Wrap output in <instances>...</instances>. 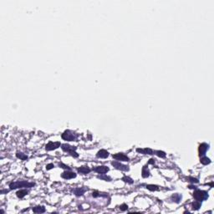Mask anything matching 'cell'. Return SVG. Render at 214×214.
Returning a JSON list of instances; mask_svg holds the SVG:
<instances>
[{
    "label": "cell",
    "instance_id": "17",
    "mask_svg": "<svg viewBox=\"0 0 214 214\" xmlns=\"http://www.w3.org/2000/svg\"><path fill=\"white\" fill-rule=\"evenodd\" d=\"M202 206V203L199 201H195L192 204V208L193 210H198Z\"/></svg>",
    "mask_w": 214,
    "mask_h": 214
},
{
    "label": "cell",
    "instance_id": "27",
    "mask_svg": "<svg viewBox=\"0 0 214 214\" xmlns=\"http://www.w3.org/2000/svg\"><path fill=\"white\" fill-rule=\"evenodd\" d=\"M188 180H191V181H189V182H192V183H197L198 182V180L196 179V178H193V177H189L188 178Z\"/></svg>",
    "mask_w": 214,
    "mask_h": 214
},
{
    "label": "cell",
    "instance_id": "26",
    "mask_svg": "<svg viewBox=\"0 0 214 214\" xmlns=\"http://www.w3.org/2000/svg\"><path fill=\"white\" fill-rule=\"evenodd\" d=\"M120 208H121V211H125V210H127V208H128V207H127L126 204H123V205H121V207H120Z\"/></svg>",
    "mask_w": 214,
    "mask_h": 214
},
{
    "label": "cell",
    "instance_id": "30",
    "mask_svg": "<svg viewBox=\"0 0 214 214\" xmlns=\"http://www.w3.org/2000/svg\"><path fill=\"white\" fill-rule=\"evenodd\" d=\"M154 162H154V160H153V159H151L150 162H149V163H150V164H152V163H154Z\"/></svg>",
    "mask_w": 214,
    "mask_h": 214
},
{
    "label": "cell",
    "instance_id": "15",
    "mask_svg": "<svg viewBox=\"0 0 214 214\" xmlns=\"http://www.w3.org/2000/svg\"><path fill=\"white\" fill-rule=\"evenodd\" d=\"M78 172L81 174H87L90 172V169L88 166H82V167L78 168Z\"/></svg>",
    "mask_w": 214,
    "mask_h": 214
},
{
    "label": "cell",
    "instance_id": "24",
    "mask_svg": "<svg viewBox=\"0 0 214 214\" xmlns=\"http://www.w3.org/2000/svg\"><path fill=\"white\" fill-rule=\"evenodd\" d=\"M156 155H157L158 156H160V157H166V153L163 152H161V151H157V152H156Z\"/></svg>",
    "mask_w": 214,
    "mask_h": 214
},
{
    "label": "cell",
    "instance_id": "21",
    "mask_svg": "<svg viewBox=\"0 0 214 214\" xmlns=\"http://www.w3.org/2000/svg\"><path fill=\"white\" fill-rule=\"evenodd\" d=\"M150 176V172H149L148 169L146 167V166H144L142 169V176L143 177H147V176Z\"/></svg>",
    "mask_w": 214,
    "mask_h": 214
},
{
    "label": "cell",
    "instance_id": "11",
    "mask_svg": "<svg viewBox=\"0 0 214 214\" xmlns=\"http://www.w3.org/2000/svg\"><path fill=\"white\" fill-rule=\"evenodd\" d=\"M109 156V152L105 150H101L97 153V157L99 158H107Z\"/></svg>",
    "mask_w": 214,
    "mask_h": 214
},
{
    "label": "cell",
    "instance_id": "10",
    "mask_svg": "<svg viewBox=\"0 0 214 214\" xmlns=\"http://www.w3.org/2000/svg\"><path fill=\"white\" fill-rule=\"evenodd\" d=\"M61 176L64 179H71V178H74L76 176V174L74 172H63Z\"/></svg>",
    "mask_w": 214,
    "mask_h": 214
},
{
    "label": "cell",
    "instance_id": "5",
    "mask_svg": "<svg viewBox=\"0 0 214 214\" xmlns=\"http://www.w3.org/2000/svg\"><path fill=\"white\" fill-rule=\"evenodd\" d=\"M111 164H112V166H114V167H115L116 169H118V170L125 171V172L129 171L128 166H125V165H123L122 163H121V162H113Z\"/></svg>",
    "mask_w": 214,
    "mask_h": 214
},
{
    "label": "cell",
    "instance_id": "19",
    "mask_svg": "<svg viewBox=\"0 0 214 214\" xmlns=\"http://www.w3.org/2000/svg\"><path fill=\"white\" fill-rule=\"evenodd\" d=\"M211 162V160L209 158H207V156H203V157L201 158V163L203 165H207Z\"/></svg>",
    "mask_w": 214,
    "mask_h": 214
},
{
    "label": "cell",
    "instance_id": "14",
    "mask_svg": "<svg viewBox=\"0 0 214 214\" xmlns=\"http://www.w3.org/2000/svg\"><path fill=\"white\" fill-rule=\"evenodd\" d=\"M33 212L35 213H43L45 212V207L43 206H38V207H35L33 208Z\"/></svg>",
    "mask_w": 214,
    "mask_h": 214
},
{
    "label": "cell",
    "instance_id": "28",
    "mask_svg": "<svg viewBox=\"0 0 214 214\" xmlns=\"http://www.w3.org/2000/svg\"><path fill=\"white\" fill-rule=\"evenodd\" d=\"M53 167H54V164H49L48 166H46L47 170H50V169H51V168H53Z\"/></svg>",
    "mask_w": 214,
    "mask_h": 214
},
{
    "label": "cell",
    "instance_id": "23",
    "mask_svg": "<svg viewBox=\"0 0 214 214\" xmlns=\"http://www.w3.org/2000/svg\"><path fill=\"white\" fill-rule=\"evenodd\" d=\"M17 157L20 158L21 160H26V159H28V156H27L26 155H24L23 153H21V152L17 153Z\"/></svg>",
    "mask_w": 214,
    "mask_h": 214
},
{
    "label": "cell",
    "instance_id": "25",
    "mask_svg": "<svg viewBox=\"0 0 214 214\" xmlns=\"http://www.w3.org/2000/svg\"><path fill=\"white\" fill-rule=\"evenodd\" d=\"M123 181H125V182H128V183H130V184L133 183V180L131 179L130 177H127V176H125V177H123Z\"/></svg>",
    "mask_w": 214,
    "mask_h": 214
},
{
    "label": "cell",
    "instance_id": "9",
    "mask_svg": "<svg viewBox=\"0 0 214 214\" xmlns=\"http://www.w3.org/2000/svg\"><path fill=\"white\" fill-rule=\"evenodd\" d=\"M93 170L100 174H105L109 171V168L105 166H95V167L93 168Z\"/></svg>",
    "mask_w": 214,
    "mask_h": 214
},
{
    "label": "cell",
    "instance_id": "6",
    "mask_svg": "<svg viewBox=\"0 0 214 214\" xmlns=\"http://www.w3.org/2000/svg\"><path fill=\"white\" fill-rule=\"evenodd\" d=\"M113 158L117 161H121V162H128L129 161L128 156H125L123 153H118V154L113 155Z\"/></svg>",
    "mask_w": 214,
    "mask_h": 214
},
{
    "label": "cell",
    "instance_id": "18",
    "mask_svg": "<svg viewBox=\"0 0 214 214\" xmlns=\"http://www.w3.org/2000/svg\"><path fill=\"white\" fill-rule=\"evenodd\" d=\"M85 189H84V188H76L74 192L76 196H82L85 193Z\"/></svg>",
    "mask_w": 214,
    "mask_h": 214
},
{
    "label": "cell",
    "instance_id": "16",
    "mask_svg": "<svg viewBox=\"0 0 214 214\" xmlns=\"http://www.w3.org/2000/svg\"><path fill=\"white\" fill-rule=\"evenodd\" d=\"M29 193V192L27 191L26 189H23V190H20V191H19L17 192V197H19V198H23L24 196H26L27 194Z\"/></svg>",
    "mask_w": 214,
    "mask_h": 214
},
{
    "label": "cell",
    "instance_id": "1",
    "mask_svg": "<svg viewBox=\"0 0 214 214\" xmlns=\"http://www.w3.org/2000/svg\"><path fill=\"white\" fill-rule=\"evenodd\" d=\"M33 186H34V183L25 182V181H19V182H12L9 185L11 189H16V188L20 187H32Z\"/></svg>",
    "mask_w": 214,
    "mask_h": 214
},
{
    "label": "cell",
    "instance_id": "7",
    "mask_svg": "<svg viewBox=\"0 0 214 214\" xmlns=\"http://www.w3.org/2000/svg\"><path fill=\"white\" fill-rule=\"evenodd\" d=\"M60 146V142H53V141H50L48 144L46 145V150L47 151H52V150H55L58 147Z\"/></svg>",
    "mask_w": 214,
    "mask_h": 214
},
{
    "label": "cell",
    "instance_id": "22",
    "mask_svg": "<svg viewBox=\"0 0 214 214\" xmlns=\"http://www.w3.org/2000/svg\"><path fill=\"white\" fill-rule=\"evenodd\" d=\"M146 188L150 191H157V190H159L158 186L156 185H147Z\"/></svg>",
    "mask_w": 214,
    "mask_h": 214
},
{
    "label": "cell",
    "instance_id": "8",
    "mask_svg": "<svg viewBox=\"0 0 214 214\" xmlns=\"http://www.w3.org/2000/svg\"><path fill=\"white\" fill-rule=\"evenodd\" d=\"M208 148H209V146L207 144H206V143H203V144L200 145V146H199V156H205L206 152H207V151L208 150Z\"/></svg>",
    "mask_w": 214,
    "mask_h": 214
},
{
    "label": "cell",
    "instance_id": "4",
    "mask_svg": "<svg viewBox=\"0 0 214 214\" xmlns=\"http://www.w3.org/2000/svg\"><path fill=\"white\" fill-rule=\"evenodd\" d=\"M61 146H62L61 148H62L63 151H64V152H69L70 155H71V156H74V157H78V156H79V155L74 152V151L76 150V147L71 146H70V145H68V144H63Z\"/></svg>",
    "mask_w": 214,
    "mask_h": 214
},
{
    "label": "cell",
    "instance_id": "12",
    "mask_svg": "<svg viewBox=\"0 0 214 214\" xmlns=\"http://www.w3.org/2000/svg\"><path fill=\"white\" fill-rule=\"evenodd\" d=\"M171 200H172V202H174V203H179L180 201L182 200V195L178 193L174 194V195H172V197H171Z\"/></svg>",
    "mask_w": 214,
    "mask_h": 214
},
{
    "label": "cell",
    "instance_id": "20",
    "mask_svg": "<svg viewBox=\"0 0 214 214\" xmlns=\"http://www.w3.org/2000/svg\"><path fill=\"white\" fill-rule=\"evenodd\" d=\"M98 178H99V179H101V180L107 181V182H110V181H111V177H110V176H106L105 174H101L100 176H98Z\"/></svg>",
    "mask_w": 214,
    "mask_h": 214
},
{
    "label": "cell",
    "instance_id": "13",
    "mask_svg": "<svg viewBox=\"0 0 214 214\" xmlns=\"http://www.w3.org/2000/svg\"><path fill=\"white\" fill-rule=\"evenodd\" d=\"M137 152H141L142 154H148V155H152V150L150 148H145V149H137Z\"/></svg>",
    "mask_w": 214,
    "mask_h": 214
},
{
    "label": "cell",
    "instance_id": "29",
    "mask_svg": "<svg viewBox=\"0 0 214 214\" xmlns=\"http://www.w3.org/2000/svg\"><path fill=\"white\" fill-rule=\"evenodd\" d=\"M60 166H63V168H67V169H70V167H69V166H65V165H64L63 163H60Z\"/></svg>",
    "mask_w": 214,
    "mask_h": 214
},
{
    "label": "cell",
    "instance_id": "2",
    "mask_svg": "<svg viewBox=\"0 0 214 214\" xmlns=\"http://www.w3.org/2000/svg\"><path fill=\"white\" fill-rule=\"evenodd\" d=\"M193 197L197 201L202 202V201H204V200H207V198H208V194H207V192H205V191L197 190V191L194 192Z\"/></svg>",
    "mask_w": 214,
    "mask_h": 214
},
{
    "label": "cell",
    "instance_id": "3",
    "mask_svg": "<svg viewBox=\"0 0 214 214\" xmlns=\"http://www.w3.org/2000/svg\"><path fill=\"white\" fill-rule=\"evenodd\" d=\"M62 139L65 141H74L77 139L78 135L76 133L73 132V131H65L61 135Z\"/></svg>",
    "mask_w": 214,
    "mask_h": 214
}]
</instances>
